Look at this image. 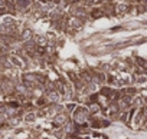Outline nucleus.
<instances>
[{
	"label": "nucleus",
	"instance_id": "1",
	"mask_svg": "<svg viewBox=\"0 0 147 139\" xmlns=\"http://www.w3.org/2000/svg\"><path fill=\"white\" fill-rule=\"evenodd\" d=\"M88 118H90V110L87 105H82V103H78L77 108L74 109V112L71 113V120L75 125H85L88 122Z\"/></svg>",
	"mask_w": 147,
	"mask_h": 139
},
{
	"label": "nucleus",
	"instance_id": "2",
	"mask_svg": "<svg viewBox=\"0 0 147 139\" xmlns=\"http://www.w3.org/2000/svg\"><path fill=\"white\" fill-rule=\"evenodd\" d=\"M128 9H130V5L124 0H120L114 5V12L117 16H124V15H128Z\"/></svg>",
	"mask_w": 147,
	"mask_h": 139
},
{
	"label": "nucleus",
	"instance_id": "3",
	"mask_svg": "<svg viewBox=\"0 0 147 139\" xmlns=\"http://www.w3.org/2000/svg\"><path fill=\"white\" fill-rule=\"evenodd\" d=\"M9 62H10L12 67L18 69V70H25V62H23L22 57H19V56H16V55H13V53H10V55H9Z\"/></svg>",
	"mask_w": 147,
	"mask_h": 139
},
{
	"label": "nucleus",
	"instance_id": "4",
	"mask_svg": "<svg viewBox=\"0 0 147 139\" xmlns=\"http://www.w3.org/2000/svg\"><path fill=\"white\" fill-rule=\"evenodd\" d=\"M43 96L46 98V102L48 105H52V103H59L62 100V95L56 90H51V92H45Z\"/></svg>",
	"mask_w": 147,
	"mask_h": 139
},
{
	"label": "nucleus",
	"instance_id": "5",
	"mask_svg": "<svg viewBox=\"0 0 147 139\" xmlns=\"http://www.w3.org/2000/svg\"><path fill=\"white\" fill-rule=\"evenodd\" d=\"M69 119H71V116H69L68 113L61 112V113H56V115L52 118V122H53V125H55V126H63Z\"/></svg>",
	"mask_w": 147,
	"mask_h": 139
},
{
	"label": "nucleus",
	"instance_id": "6",
	"mask_svg": "<svg viewBox=\"0 0 147 139\" xmlns=\"http://www.w3.org/2000/svg\"><path fill=\"white\" fill-rule=\"evenodd\" d=\"M33 35H35L33 29H32V27H29L28 25H25L23 30L20 32V42H26V40H30V39L33 37Z\"/></svg>",
	"mask_w": 147,
	"mask_h": 139
},
{
	"label": "nucleus",
	"instance_id": "7",
	"mask_svg": "<svg viewBox=\"0 0 147 139\" xmlns=\"http://www.w3.org/2000/svg\"><path fill=\"white\" fill-rule=\"evenodd\" d=\"M38 119V116H36V112L35 110H29V112H25L23 113V116H22V120L25 122V123H33L35 120Z\"/></svg>",
	"mask_w": 147,
	"mask_h": 139
},
{
	"label": "nucleus",
	"instance_id": "8",
	"mask_svg": "<svg viewBox=\"0 0 147 139\" xmlns=\"http://www.w3.org/2000/svg\"><path fill=\"white\" fill-rule=\"evenodd\" d=\"M87 108H88V110H90V115H100V113H101V110H102V108H101V105H100L98 102L88 103V105H87Z\"/></svg>",
	"mask_w": 147,
	"mask_h": 139
},
{
	"label": "nucleus",
	"instance_id": "9",
	"mask_svg": "<svg viewBox=\"0 0 147 139\" xmlns=\"http://www.w3.org/2000/svg\"><path fill=\"white\" fill-rule=\"evenodd\" d=\"M33 42H35V45H38V46H46V43H48V40H46V36L45 35H33Z\"/></svg>",
	"mask_w": 147,
	"mask_h": 139
},
{
	"label": "nucleus",
	"instance_id": "10",
	"mask_svg": "<svg viewBox=\"0 0 147 139\" xmlns=\"http://www.w3.org/2000/svg\"><path fill=\"white\" fill-rule=\"evenodd\" d=\"M65 78L71 82V83H74V82H75V80H78V70H72V69H71V70H66L65 72Z\"/></svg>",
	"mask_w": 147,
	"mask_h": 139
},
{
	"label": "nucleus",
	"instance_id": "11",
	"mask_svg": "<svg viewBox=\"0 0 147 139\" xmlns=\"http://www.w3.org/2000/svg\"><path fill=\"white\" fill-rule=\"evenodd\" d=\"M134 63H136V66H138L141 69H147V59H144V57H140V56L134 57Z\"/></svg>",
	"mask_w": 147,
	"mask_h": 139
},
{
	"label": "nucleus",
	"instance_id": "12",
	"mask_svg": "<svg viewBox=\"0 0 147 139\" xmlns=\"http://www.w3.org/2000/svg\"><path fill=\"white\" fill-rule=\"evenodd\" d=\"M123 29H124L123 26H115V27H113L110 32H113V33H114V32H120V30H123Z\"/></svg>",
	"mask_w": 147,
	"mask_h": 139
}]
</instances>
